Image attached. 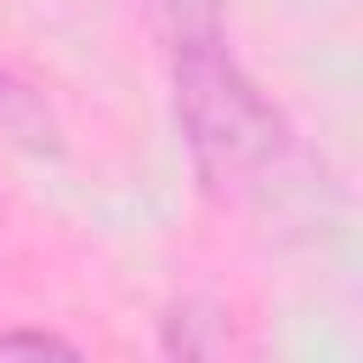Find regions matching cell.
<instances>
[{
    "instance_id": "cell-1",
    "label": "cell",
    "mask_w": 363,
    "mask_h": 363,
    "mask_svg": "<svg viewBox=\"0 0 363 363\" xmlns=\"http://www.w3.org/2000/svg\"><path fill=\"white\" fill-rule=\"evenodd\" d=\"M176 119L193 170L210 193H238L284 153V119L255 79L221 51L216 28H182L176 40Z\"/></svg>"
},
{
    "instance_id": "cell-2",
    "label": "cell",
    "mask_w": 363,
    "mask_h": 363,
    "mask_svg": "<svg viewBox=\"0 0 363 363\" xmlns=\"http://www.w3.org/2000/svg\"><path fill=\"white\" fill-rule=\"evenodd\" d=\"M0 130H11L17 142H28V147H57V125H51V113H45V102L28 91V85H17L11 74H0Z\"/></svg>"
},
{
    "instance_id": "cell-3",
    "label": "cell",
    "mask_w": 363,
    "mask_h": 363,
    "mask_svg": "<svg viewBox=\"0 0 363 363\" xmlns=\"http://www.w3.org/2000/svg\"><path fill=\"white\" fill-rule=\"evenodd\" d=\"M11 352H62V357H74L79 346L62 340V335H51V329H6L0 335V357H11Z\"/></svg>"
},
{
    "instance_id": "cell-4",
    "label": "cell",
    "mask_w": 363,
    "mask_h": 363,
    "mask_svg": "<svg viewBox=\"0 0 363 363\" xmlns=\"http://www.w3.org/2000/svg\"><path fill=\"white\" fill-rule=\"evenodd\" d=\"M164 6H176V11H187V6H193V0H164Z\"/></svg>"
}]
</instances>
